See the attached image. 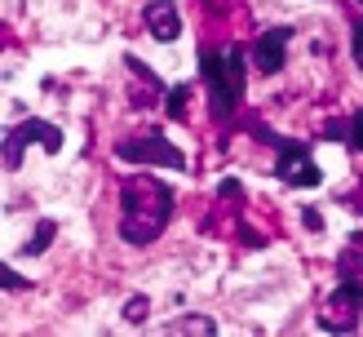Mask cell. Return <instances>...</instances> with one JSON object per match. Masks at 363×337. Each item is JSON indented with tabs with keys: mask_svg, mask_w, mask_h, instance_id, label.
Instances as JSON below:
<instances>
[{
	"mask_svg": "<svg viewBox=\"0 0 363 337\" xmlns=\"http://www.w3.org/2000/svg\"><path fill=\"white\" fill-rule=\"evenodd\" d=\"M120 236L129 244H155L164 236V226L173 218V191L155 177L138 173V177H124L120 187Z\"/></svg>",
	"mask_w": 363,
	"mask_h": 337,
	"instance_id": "cell-1",
	"label": "cell"
},
{
	"mask_svg": "<svg viewBox=\"0 0 363 337\" xmlns=\"http://www.w3.org/2000/svg\"><path fill=\"white\" fill-rule=\"evenodd\" d=\"M199 76L208 84V106L217 120H230L244 98V49H199Z\"/></svg>",
	"mask_w": 363,
	"mask_h": 337,
	"instance_id": "cell-2",
	"label": "cell"
},
{
	"mask_svg": "<svg viewBox=\"0 0 363 337\" xmlns=\"http://www.w3.org/2000/svg\"><path fill=\"white\" fill-rule=\"evenodd\" d=\"M252 133L279 151V155H275V177H279V182H288V187H319V182H323V173H319V165H315V155H311V147H306V142L279 138V133H270L266 124H252Z\"/></svg>",
	"mask_w": 363,
	"mask_h": 337,
	"instance_id": "cell-3",
	"label": "cell"
},
{
	"mask_svg": "<svg viewBox=\"0 0 363 337\" xmlns=\"http://www.w3.org/2000/svg\"><path fill=\"white\" fill-rule=\"evenodd\" d=\"M359 315H363V280L341 275V284L319 302V328L350 333V328H359Z\"/></svg>",
	"mask_w": 363,
	"mask_h": 337,
	"instance_id": "cell-4",
	"label": "cell"
},
{
	"mask_svg": "<svg viewBox=\"0 0 363 337\" xmlns=\"http://www.w3.org/2000/svg\"><path fill=\"white\" fill-rule=\"evenodd\" d=\"M116 155L129 160V165H164V169H186V155H182L164 133H138V138H120Z\"/></svg>",
	"mask_w": 363,
	"mask_h": 337,
	"instance_id": "cell-5",
	"label": "cell"
},
{
	"mask_svg": "<svg viewBox=\"0 0 363 337\" xmlns=\"http://www.w3.org/2000/svg\"><path fill=\"white\" fill-rule=\"evenodd\" d=\"M31 142H40V147L49 151V155H58V147H62V133L53 129L49 120H23V124H13V129L5 133V169H18V160H23V151L31 147Z\"/></svg>",
	"mask_w": 363,
	"mask_h": 337,
	"instance_id": "cell-6",
	"label": "cell"
},
{
	"mask_svg": "<svg viewBox=\"0 0 363 337\" xmlns=\"http://www.w3.org/2000/svg\"><path fill=\"white\" fill-rule=\"evenodd\" d=\"M288 40H293V27H270V31H262L257 40L248 45V53H252V62H257L262 76H275V71H284Z\"/></svg>",
	"mask_w": 363,
	"mask_h": 337,
	"instance_id": "cell-7",
	"label": "cell"
},
{
	"mask_svg": "<svg viewBox=\"0 0 363 337\" xmlns=\"http://www.w3.org/2000/svg\"><path fill=\"white\" fill-rule=\"evenodd\" d=\"M124 71H129V76L138 80V84H133V94H129L133 106H151V102H164V98H169V94H164V84H160V76H155V71L142 62V58H124Z\"/></svg>",
	"mask_w": 363,
	"mask_h": 337,
	"instance_id": "cell-8",
	"label": "cell"
},
{
	"mask_svg": "<svg viewBox=\"0 0 363 337\" xmlns=\"http://www.w3.org/2000/svg\"><path fill=\"white\" fill-rule=\"evenodd\" d=\"M142 23H147V31L155 35V40H164V45L182 35V13H177L173 0H151L147 13H142Z\"/></svg>",
	"mask_w": 363,
	"mask_h": 337,
	"instance_id": "cell-9",
	"label": "cell"
},
{
	"mask_svg": "<svg viewBox=\"0 0 363 337\" xmlns=\"http://www.w3.org/2000/svg\"><path fill=\"white\" fill-rule=\"evenodd\" d=\"M337 271L341 275H363V231H354L346 240V248H341V258H337Z\"/></svg>",
	"mask_w": 363,
	"mask_h": 337,
	"instance_id": "cell-10",
	"label": "cell"
},
{
	"mask_svg": "<svg viewBox=\"0 0 363 337\" xmlns=\"http://www.w3.org/2000/svg\"><path fill=\"white\" fill-rule=\"evenodd\" d=\"M164 333H199V337H208V333H217V324L208 315H177V319L164 324Z\"/></svg>",
	"mask_w": 363,
	"mask_h": 337,
	"instance_id": "cell-11",
	"label": "cell"
},
{
	"mask_svg": "<svg viewBox=\"0 0 363 337\" xmlns=\"http://www.w3.org/2000/svg\"><path fill=\"white\" fill-rule=\"evenodd\" d=\"M53 231H58V222H49V218H40V222H35V236H31V244H23V258L45 253V248H49V240H53Z\"/></svg>",
	"mask_w": 363,
	"mask_h": 337,
	"instance_id": "cell-12",
	"label": "cell"
},
{
	"mask_svg": "<svg viewBox=\"0 0 363 337\" xmlns=\"http://www.w3.org/2000/svg\"><path fill=\"white\" fill-rule=\"evenodd\" d=\"M186 98H191V84H173L169 98H164V111H169L173 120H186Z\"/></svg>",
	"mask_w": 363,
	"mask_h": 337,
	"instance_id": "cell-13",
	"label": "cell"
},
{
	"mask_svg": "<svg viewBox=\"0 0 363 337\" xmlns=\"http://www.w3.org/2000/svg\"><path fill=\"white\" fill-rule=\"evenodd\" d=\"M147 311H151V302L147 297H133L129 306H124V319H133V324H138V319H147Z\"/></svg>",
	"mask_w": 363,
	"mask_h": 337,
	"instance_id": "cell-14",
	"label": "cell"
},
{
	"mask_svg": "<svg viewBox=\"0 0 363 337\" xmlns=\"http://www.w3.org/2000/svg\"><path fill=\"white\" fill-rule=\"evenodd\" d=\"M350 45H354V62L363 71V18H354V31H350Z\"/></svg>",
	"mask_w": 363,
	"mask_h": 337,
	"instance_id": "cell-15",
	"label": "cell"
},
{
	"mask_svg": "<svg viewBox=\"0 0 363 337\" xmlns=\"http://www.w3.org/2000/svg\"><path fill=\"white\" fill-rule=\"evenodd\" d=\"M217 191H222V200H235V204H240V200H244V187H240V182H235V177H226V182H222V187H217Z\"/></svg>",
	"mask_w": 363,
	"mask_h": 337,
	"instance_id": "cell-16",
	"label": "cell"
},
{
	"mask_svg": "<svg viewBox=\"0 0 363 337\" xmlns=\"http://www.w3.org/2000/svg\"><path fill=\"white\" fill-rule=\"evenodd\" d=\"M350 142H354V151H363V106H359L354 120H350Z\"/></svg>",
	"mask_w": 363,
	"mask_h": 337,
	"instance_id": "cell-17",
	"label": "cell"
},
{
	"mask_svg": "<svg viewBox=\"0 0 363 337\" xmlns=\"http://www.w3.org/2000/svg\"><path fill=\"white\" fill-rule=\"evenodd\" d=\"M5 289H31V280H18L9 266H5Z\"/></svg>",
	"mask_w": 363,
	"mask_h": 337,
	"instance_id": "cell-18",
	"label": "cell"
},
{
	"mask_svg": "<svg viewBox=\"0 0 363 337\" xmlns=\"http://www.w3.org/2000/svg\"><path fill=\"white\" fill-rule=\"evenodd\" d=\"M359 5H363V0H359Z\"/></svg>",
	"mask_w": 363,
	"mask_h": 337,
	"instance_id": "cell-19",
	"label": "cell"
},
{
	"mask_svg": "<svg viewBox=\"0 0 363 337\" xmlns=\"http://www.w3.org/2000/svg\"><path fill=\"white\" fill-rule=\"evenodd\" d=\"M359 187H363V182H359Z\"/></svg>",
	"mask_w": 363,
	"mask_h": 337,
	"instance_id": "cell-20",
	"label": "cell"
}]
</instances>
